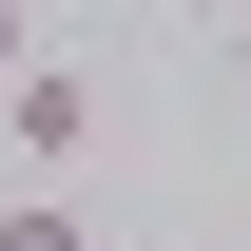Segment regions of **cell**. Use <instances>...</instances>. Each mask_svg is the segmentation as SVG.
Masks as SVG:
<instances>
[{"label":"cell","mask_w":251,"mask_h":251,"mask_svg":"<svg viewBox=\"0 0 251 251\" xmlns=\"http://www.w3.org/2000/svg\"><path fill=\"white\" fill-rule=\"evenodd\" d=\"M0 116H20V174H39V193H58V174L97 155V77L58 58V39H39V58H20V77H0Z\"/></svg>","instance_id":"1"},{"label":"cell","mask_w":251,"mask_h":251,"mask_svg":"<svg viewBox=\"0 0 251 251\" xmlns=\"http://www.w3.org/2000/svg\"><path fill=\"white\" fill-rule=\"evenodd\" d=\"M0 251H97V213H77V193H39V174H20V193H0Z\"/></svg>","instance_id":"2"},{"label":"cell","mask_w":251,"mask_h":251,"mask_svg":"<svg viewBox=\"0 0 251 251\" xmlns=\"http://www.w3.org/2000/svg\"><path fill=\"white\" fill-rule=\"evenodd\" d=\"M20 58H39V20H20V0H0V77H20Z\"/></svg>","instance_id":"3"},{"label":"cell","mask_w":251,"mask_h":251,"mask_svg":"<svg viewBox=\"0 0 251 251\" xmlns=\"http://www.w3.org/2000/svg\"><path fill=\"white\" fill-rule=\"evenodd\" d=\"M232 97H251V20H232Z\"/></svg>","instance_id":"4"}]
</instances>
